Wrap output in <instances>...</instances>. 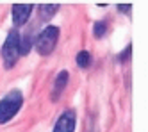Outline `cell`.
I'll return each instance as SVG.
<instances>
[{
	"label": "cell",
	"instance_id": "ba28073f",
	"mask_svg": "<svg viewBox=\"0 0 148 132\" xmlns=\"http://www.w3.org/2000/svg\"><path fill=\"white\" fill-rule=\"evenodd\" d=\"M38 11H39V18L41 20H50L59 11V6L57 4H43V6L38 7Z\"/></svg>",
	"mask_w": 148,
	"mask_h": 132
},
{
	"label": "cell",
	"instance_id": "6da1fadb",
	"mask_svg": "<svg viewBox=\"0 0 148 132\" xmlns=\"http://www.w3.org/2000/svg\"><path fill=\"white\" fill-rule=\"evenodd\" d=\"M23 105V95L20 89H11L0 100V125H4L18 114Z\"/></svg>",
	"mask_w": 148,
	"mask_h": 132
},
{
	"label": "cell",
	"instance_id": "3957f363",
	"mask_svg": "<svg viewBox=\"0 0 148 132\" xmlns=\"http://www.w3.org/2000/svg\"><path fill=\"white\" fill-rule=\"evenodd\" d=\"M18 43H20V32L18 30H11L7 34L4 45H2V63L9 70L18 63L20 57V50H18Z\"/></svg>",
	"mask_w": 148,
	"mask_h": 132
},
{
	"label": "cell",
	"instance_id": "277c9868",
	"mask_svg": "<svg viewBox=\"0 0 148 132\" xmlns=\"http://www.w3.org/2000/svg\"><path fill=\"white\" fill-rule=\"evenodd\" d=\"M75 125H77L75 111L66 109V111H62V114L57 118V122H56L52 132H75Z\"/></svg>",
	"mask_w": 148,
	"mask_h": 132
},
{
	"label": "cell",
	"instance_id": "8fae6325",
	"mask_svg": "<svg viewBox=\"0 0 148 132\" xmlns=\"http://www.w3.org/2000/svg\"><path fill=\"white\" fill-rule=\"evenodd\" d=\"M130 52H132V47L129 45V47H127V48H125V50H123V52L120 54V56H118V61H120V63H125L127 59H129V56H130Z\"/></svg>",
	"mask_w": 148,
	"mask_h": 132
},
{
	"label": "cell",
	"instance_id": "30bf717a",
	"mask_svg": "<svg viewBox=\"0 0 148 132\" xmlns=\"http://www.w3.org/2000/svg\"><path fill=\"white\" fill-rule=\"evenodd\" d=\"M107 21H97V23L93 25V34H95V38H103L105 34H107Z\"/></svg>",
	"mask_w": 148,
	"mask_h": 132
},
{
	"label": "cell",
	"instance_id": "5b68a950",
	"mask_svg": "<svg viewBox=\"0 0 148 132\" xmlns=\"http://www.w3.org/2000/svg\"><path fill=\"white\" fill-rule=\"evenodd\" d=\"M32 9H34L32 4H16V6H13V9H11V13H13V23L16 27L27 23V20H29L30 13H32Z\"/></svg>",
	"mask_w": 148,
	"mask_h": 132
},
{
	"label": "cell",
	"instance_id": "9c48e42d",
	"mask_svg": "<svg viewBox=\"0 0 148 132\" xmlns=\"http://www.w3.org/2000/svg\"><path fill=\"white\" fill-rule=\"evenodd\" d=\"M75 61H77V64L80 66V68H88V66L91 64V54H89L88 50H80V52L77 54Z\"/></svg>",
	"mask_w": 148,
	"mask_h": 132
},
{
	"label": "cell",
	"instance_id": "52a82bcc",
	"mask_svg": "<svg viewBox=\"0 0 148 132\" xmlns=\"http://www.w3.org/2000/svg\"><path fill=\"white\" fill-rule=\"evenodd\" d=\"M32 32H27V34H20V43H18V50H20V56H25L29 54V50L32 48Z\"/></svg>",
	"mask_w": 148,
	"mask_h": 132
},
{
	"label": "cell",
	"instance_id": "7a4b0ae2",
	"mask_svg": "<svg viewBox=\"0 0 148 132\" xmlns=\"http://www.w3.org/2000/svg\"><path fill=\"white\" fill-rule=\"evenodd\" d=\"M57 39H59V27L48 25L39 32V36L34 41V47H36L39 56H48V54L54 52V48L57 45Z\"/></svg>",
	"mask_w": 148,
	"mask_h": 132
},
{
	"label": "cell",
	"instance_id": "8992f818",
	"mask_svg": "<svg viewBox=\"0 0 148 132\" xmlns=\"http://www.w3.org/2000/svg\"><path fill=\"white\" fill-rule=\"evenodd\" d=\"M68 79H70V75H68L66 70L57 73L56 80H54V86H52V100H57V98L62 95V91H64V87L68 84Z\"/></svg>",
	"mask_w": 148,
	"mask_h": 132
},
{
	"label": "cell",
	"instance_id": "7c38bea8",
	"mask_svg": "<svg viewBox=\"0 0 148 132\" xmlns=\"http://www.w3.org/2000/svg\"><path fill=\"white\" fill-rule=\"evenodd\" d=\"M118 11H121V13H129L130 6H118Z\"/></svg>",
	"mask_w": 148,
	"mask_h": 132
}]
</instances>
